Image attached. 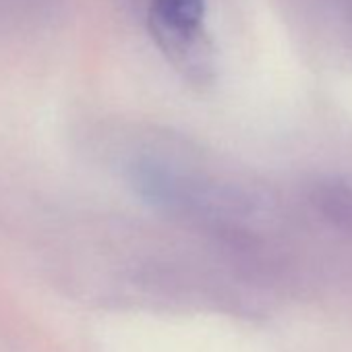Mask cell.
<instances>
[{
	"label": "cell",
	"instance_id": "2",
	"mask_svg": "<svg viewBox=\"0 0 352 352\" xmlns=\"http://www.w3.org/2000/svg\"><path fill=\"white\" fill-rule=\"evenodd\" d=\"M311 201L329 224L352 232V185L340 181L317 183Z\"/></svg>",
	"mask_w": 352,
	"mask_h": 352
},
{
	"label": "cell",
	"instance_id": "1",
	"mask_svg": "<svg viewBox=\"0 0 352 352\" xmlns=\"http://www.w3.org/2000/svg\"><path fill=\"white\" fill-rule=\"evenodd\" d=\"M149 32L172 56L193 54L201 42L206 0H149Z\"/></svg>",
	"mask_w": 352,
	"mask_h": 352
}]
</instances>
